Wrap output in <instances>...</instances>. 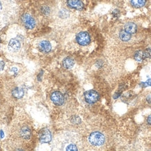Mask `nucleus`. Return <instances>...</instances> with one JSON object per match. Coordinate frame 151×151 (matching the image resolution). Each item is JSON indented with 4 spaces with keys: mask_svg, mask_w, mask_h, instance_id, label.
Returning <instances> with one entry per match:
<instances>
[{
    "mask_svg": "<svg viewBox=\"0 0 151 151\" xmlns=\"http://www.w3.org/2000/svg\"><path fill=\"white\" fill-rule=\"evenodd\" d=\"M37 134L34 133L32 119L22 108H15L7 124L6 137L1 142L7 150H32L34 149ZM38 139V138H37Z\"/></svg>",
    "mask_w": 151,
    "mask_h": 151,
    "instance_id": "nucleus-1",
    "label": "nucleus"
},
{
    "mask_svg": "<svg viewBox=\"0 0 151 151\" xmlns=\"http://www.w3.org/2000/svg\"><path fill=\"white\" fill-rule=\"evenodd\" d=\"M14 85L11 78L0 74V127L12 117L16 103L12 94Z\"/></svg>",
    "mask_w": 151,
    "mask_h": 151,
    "instance_id": "nucleus-2",
    "label": "nucleus"
},
{
    "mask_svg": "<svg viewBox=\"0 0 151 151\" xmlns=\"http://www.w3.org/2000/svg\"><path fill=\"white\" fill-rule=\"evenodd\" d=\"M18 13L17 0H0V32L15 20Z\"/></svg>",
    "mask_w": 151,
    "mask_h": 151,
    "instance_id": "nucleus-3",
    "label": "nucleus"
},
{
    "mask_svg": "<svg viewBox=\"0 0 151 151\" xmlns=\"http://www.w3.org/2000/svg\"><path fill=\"white\" fill-rule=\"evenodd\" d=\"M7 55L11 59H20L26 51L25 39L24 36L17 34L7 40Z\"/></svg>",
    "mask_w": 151,
    "mask_h": 151,
    "instance_id": "nucleus-4",
    "label": "nucleus"
},
{
    "mask_svg": "<svg viewBox=\"0 0 151 151\" xmlns=\"http://www.w3.org/2000/svg\"><path fill=\"white\" fill-rule=\"evenodd\" d=\"M79 139L76 134H64L56 136L53 140V146L55 150H78Z\"/></svg>",
    "mask_w": 151,
    "mask_h": 151,
    "instance_id": "nucleus-5",
    "label": "nucleus"
},
{
    "mask_svg": "<svg viewBox=\"0 0 151 151\" xmlns=\"http://www.w3.org/2000/svg\"><path fill=\"white\" fill-rule=\"evenodd\" d=\"M106 136L104 133L98 130L91 132L87 137V141L90 146L99 148L104 146L106 142Z\"/></svg>",
    "mask_w": 151,
    "mask_h": 151,
    "instance_id": "nucleus-6",
    "label": "nucleus"
},
{
    "mask_svg": "<svg viewBox=\"0 0 151 151\" xmlns=\"http://www.w3.org/2000/svg\"><path fill=\"white\" fill-rule=\"evenodd\" d=\"M21 22L24 27L27 29H33L37 24L36 18L32 13L25 12L21 16Z\"/></svg>",
    "mask_w": 151,
    "mask_h": 151,
    "instance_id": "nucleus-7",
    "label": "nucleus"
},
{
    "mask_svg": "<svg viewBox=\"0 0 151 151\" xmlns=\"http://www.w3.org/2000/svg\"><path fill=\"white\" fill-rule=\"evenodd\" d=\"M50 99L55 106H60L65 103L66 98L62 93L59 91H54L50 96Z\"/></svg>",
    "mask_w": 151,
    "mask_h": 151,
    "instance_id": "nucleus-8",
    "label": "nucleus"
},
{
    "mask_svg": "<svg viewBox=\"0 0 151 151\" xmlns=\"http://www.w3.org/2000/svg\"><path fill=\"white\" fill-rule=\"evenodd\" d=\"M76 41L79 45L87 46L90 45L91 42V36L87 32H81L76 36Z\"/></svg>",
    "mask_w": 151,
    "mask_h": 151,
    "instance_id": "nucleus-9",
    "label": "nucleus"
},
{
    "mask_svg": "<svg viewBox=\"0 0 151 151\" xmlns=\"http://www.w3.org/2000/svg\"><path fill=\"white\" fill-rule=\"evenodd\" d=\"M84 99L87 103L94 104L99 100L100 96L96 91L89 90L84 93Z\"/></svg>",
    "mask_w": 151,
    "mask_h": 151,
    "instance_id": "nucleus-10",
    "label": "nucleus"
},
{
    "mask_svg": "<svg viewBox=\"0 0 151 151\" xmlns=\"http://www.w3.org/2000/svg\"><path fill=\"white\" fill-rule=\"evenodd\" d=\"M37 138L38 141L42 144H46L49 143L52 140V134L51 132L49 129L44 128L41 129L38 132L37 134Z\"/></svg>",
    "mask_w": 151,
    "mask_h": 151,
    "instance_id": "nucleus-11",
    "label": "nucleus"
},
{
    "mask_svg": "<svg viewBox=\"0 0 151 151\" xmlns=\"http://www.w3.org/2000/svg\"><path fill=\"white\" fill-rule=\"evenodd\" d=\"M66 4L70 9L78 11H82L85 7L82 0H66Z\"/></svg>",
    "mask_w": 151,
    "mask_h": 151,
    "instance_id": "nucleus-12",
    "label": "nucleus"
},
{
    "mask_svg": "<svg viewBox=\"0 0 151 151\" xmlns=\"http://www.w3.org/2000/svg\"><path fill=\"white\" fill-rule=\"evenodd\" d=\"M38 49L42 53H49L52 50L51 43L47 40H41L38 43Z\"/></svg>",
    "mask_w": 151,
    "mask_h": 151,
    "instance_id": "nucleus-13",
    "label": "nucleus"
},
{
    "mask_svg": "<svg viewBox=\"0 0 151 151\" xmlns=\"http://www.w3.org/2000/svg\"><path fill=\"white\" fill-rule=\"evenodd\" d=\"M38 11L40 14L44 17H49L53 13V9L48 4L44 3L38 7Z\"/></svg>",
    "mask_w": 151,
    "mask_h": 151,
    "instance_id": "nucleus-14",
    "label": "nucleus"
},
{
    "mask_svg": "<svg viewBox=\"0 0 151 151\" xmlns=\"http://www.w3.org/2000/svg\"><path fill=\"white\" fill-rule=\"evenodd\" d=\"M124 30L126 32L129 33V34L133 35L135 34L137 32V30H138V27H137V25L135 24L134 22H127L124 25Z\"/></svg>",
    "mask_w": 151,
    "mask_h": 151,
    "instance_id": "nucleus-15",
    "label": "nucleus"
},
{
    "mask_svg": "<svg viewBox=\"0 0 151 151\" xmlns=\"http://www.w3.org/2000/svg\"><path fill=\"white\" fill-rule=\"evenodd\" d=\"M148 2V0H130V3L133 7L140 9L146 6Z\"/></svg>",
    "mask_w": 151,
    "mask_h": 151,
    "instance_id": "nucleus-16",
    "label": "nucleus"
},
{
    "mask_svg": "<svg viewBox=\"0 0 151 151\" xmlns=\"http://www.w3.org/2000/svg\"><path fill=\"white\" fill-rule=\"evenodd\" d=\"M74 60L71 57H66L62 61L63 67L66 69H70L74 65Z\"/></svg>",
    "mask_w": 151,
    "mask_h": 151,
    "instance_id": "nucleus-17",
    "label": "nucleus"
},
{
    "mask_svg": "<svg viewBox=\"0 0 151 151\" xmlns=\"http://www.w3.org/2000/svg\"><path fill=\"white\" fill-rule=\"evenodd\" d=\"M119 38L122 41L128 42L131 40V35L129 34V33L126 32L125 30H123V31H121L119 33Z\"/></svg>",
    "mask_w": 151,
    "mask_h": 151,
    "instance_id": "nucleus-18",
    "label": "nucleus"
},
{
    "mask_svg": "<svg viewBox=\"0 0 151 151\" xmlns=\"http://www.w3.org/2000/svg\"><path fill=\"white\" fill-rule=\"evenodd\" d=\"M134 59L138 62H142L146 59V57H145L144 51H143V50H137V51L134 53Z\"/></svg>",
    "mask_w": 151,
    "mask_h": 151,
    "instance_id": "nucleus-19",
    "label": "nucleus"
},
{
    "mask_svg": "<svg viewBox=\"0 0 151 151\" xmlns=\"http://www.w3.org/2000/svg\"><path fill=\"white\" fill-rule=\"evenodd\" d=\"M144 53L146 59H151V47H147L146 50H144Z\"/></svg>",
    "mask_w": 151,
    "mask_h": 151,
    "instance_id": "nucleus-20",
    "label": "nucleus"
},
{
    "mask_svg": "<svg viewBox=\"0 0 151 151\" xmlns=\"http://www.w3.org/2000/svg\"><path fill=\"white\" fill-rule=\"evenodd\" d=\"M140 86L142 87H146L148 86H151V79H149L146 82H143L140 84Z\"/></svg>",
    "mask_w": 151,
    "mask_h": 151,
    "instance_id": "nucleus-21",
    "label": "nucleus"
},
{
    "mask_svg": "<svg viewBox=\"0 0 151 151\" xmlns=\"http://www.w3.org/2000/svg\"><path fill=\"white\" fill-rule=\"evenodd\" d=\"M5 63L4 61H0V72L4 70V68Z\"/></svg>",
    "mask_w": 151,
    "mask_h": 151,
    "instance_id": "nucleus-22",
    "label": "nucleus"
},
{
    "mask_svg": "<svg viewBox=\"0 0 151 151\" xmlns=\"http://www.w3.org/2000/svg\"><path fill=\"white\" fill-rule=\"evenodd\" d=\"M4 38H2V34H0V45L3 44L4 42Z\"/></svg>",
    "mask_w": 151,
    "mask_h": 151,
    "instance_id": "nucleus-23",
    "label": "nucleus"
},
{
    "mask_svg": "<svg viewBox=\"0 0 151 151\" xmlns=\"http://www.w3.org/2000/svg\"><path fill=\"white\" fill-rule=\"evenodd\" d=\"M147 123H148L149 125H151V115L149 116L147 119Z\"/></svg>",
    "mask_w": 151,
    "mask_h": 151,
    "instance_id": "nucleus-24",
    "label": "nucleus"
},
{
    "mask_svg": "<svg viewBox=\"0 0 151 151\" xmlns=\"http://www.w3.org/2000/svg\"><path fill=\"white\" fill-rule=\"evenodd\" d=\"M147 100H148L149 103H151V96H148V98H147Z\"/></svg>",
    "mask_w": 151,
    "mask_h": 151,
    "instance_id": "nucleus-25",
    "label": "nucleus"
}]
</instances>
